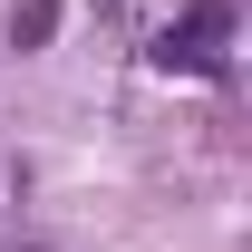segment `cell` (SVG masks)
I'll return each instance as SVG.
<instances>
[{
    "label": "cell",
    "instance_id": "1",
    "mask_svg": "<svg viewBox=\"0 0 252 252\" xmlns=\"http://www.w3.org/2000/svg\"><path fill=\"white\" fill-rule=\"evenodd\" d=\"M146 59H156L165 78H223V68H233V0H194L185 20H165V30L146 39Z\"/></svg>",
    "mask_w": 252,
    "mask_h": 252
},
{
    "label": "cell",
    "instance_id": "2",
    "mask_svg": "<svg viewBox=\"0 0 252 252\" xmlns=\"http://www.w3.org/2000/svg\"><path fill=\"white\" fill-rule=\"evenodd\" d=\"M59 39V0H10V49H49Z\"/></svg>",
    "mask_w": 252,
    "mask_h": 252
}]
</instances>
